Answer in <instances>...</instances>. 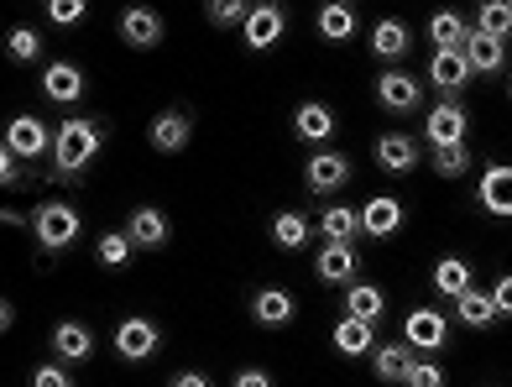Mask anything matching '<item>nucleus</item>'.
<instances>
[{
	"label": "nucleus",
	"mask_w": 512,
	"mask_h": 387,
	"mask_svg": "<svg viewBox=\"0 0 512 387\" xmlns=\"http://www.w3.org/2000/svg\"><path fill=\"white\" fill-rule=\"evenodd\" d=\"M105 142V131L95 121H63V131L53 136V157H58V173H84L95 163V152Z\"/></svg>",
	"instance_id": "obj_1"
},
{
	"label": "nucleus",
	"mask_w": 512,
	"mask_h": 387,
	"mask_svg": "<svg viewBox=\"0 0 512 387\" xmlns=\"http://www.w3.org/2000/svg\"><path fill=\"white\" fill-rule=\"evenodd\" d=\"M32 231H37V246L42 252H68V246L79 241V210L74 204H42V210L32 215Z\"/></svg>",
	"instance_id": "obj_2"
},
{
	"label": "nucleus",
	"mask_w": 512,
	"mask_h": 387,
	"mask_svg": "<svg viewBox=\"0 0 512 387\" xmlns=\"http://www.w3.org/2000/svg\"><path fill=\"white\" fill-rule=\"evenodd\" d=\"M465 131H471V116H465V105L460 100H439L429 110V121H424V136H429V147H465Z\"/></svg>",
	"instance_id": "obj_3"
},
{
	"label": "nucleus",
	"mask_w": 512,
	"mask_h": 387,
	"mask_svg": "<svg viewBox=\"0 0 512 387\" xmlns=\"http://www.w3.org/2000/svg\"><path fill=\"white\" fill-rule=\"evenodd\" d=\"M157 346H162V330L152 320H142V314H131V320L115 325V351L126 361H147V356H157Z\"/></svg>",
	"instance_id": "obj_4"
},
{
	"label": "nucleus",
	"mask_w": 512,
	"mask_h": 387,
	"mask_svg": "<svg viewBox=\"0 0 512 387\" xmlns=\"http://www.w3.org/2000/svg\"><path fill=\"white\" fill-rule=\"evenodd\" d=\"M377 100H382V110H392V116H408V110L424 105V84H418L413 74H403V68H392V74L377 79Z\"/></svg>",
	"instance_id": "obj_5"
},
{
	"label": "nucleus",
	"mask_w": 512,
	"mask_h": 387,
	"mask_svg": "<svg viewBox=\"0 0 512 387\" xmlns=\"http://www.w3.org/2000/svg\"><path fill=\"white\" fill-rule=\"evenodd\" d=\"M293 314H298V299H293L288 288H256L251 293V320L256 325L283 330V325H293Z\"/></svg>",
	"instance_id": "obj_6"
},
{
	"label": "nucleus",
	"mask_w": 512,
	"mask_h": 387,
	"mask_svg": "<svg viewBox=\"0 0 512 387\" xmlns=\"http://www.w3.org/2000/svg\"><path fill=\"white\" fill-rule=\"evenodd\" d=\"M126 236H131L136 252H162V246H168V236H173V225H168V215H162V210L142 204V210L126 220Z\"/></svg>",
	"instance_id": "obj_7"
},
{
	"label": "nucleus",
	"mask_w": 512,
	"mask_h": 387,
	"mask_svg": "<svg viewBox=\"0 0 512 387\" xmlns=\"http://www.w3.org/2000/svg\"><path fill=\"white\" fill-rule=\"evenodd\" d=\"M48 147H53V136H48V126H42L37 116H16L6 126V152L21 157V163H32V157H42Z\"/></svg>",
	"instance_id": "obj_8"
},
{
	"label": "nucleus",
	"mask_w": 512,
	"mask_h": 387,
	"mask_svg": "<svg viewBox=\"0 0 512 387\" xmlns=\"http://www.w3.org/2000/svg\"><path fill=\"white\" fill-rule=\"evenodd\" d=\"M476 204H481L486 215H497V220H512V168L507 163H492V168L481 173Z\"/></svg>",
	"instance_id": "obj_9"
},
{
	"label": "nucleus",
	"mask_w": 512,
	"mask_h": 387,
	"mask_svg": "<svg viewBox=\"0 0 512 387\" xmlns=\"http://www.w3.org/2000/svg\"><path fill=\"white\" fill-rule=\"evenodd\" d=\"M283 27H288V11L283 6H256L251 11V21H246V48L251 53H267V48H277L283 42Z\"/></svg>",
	"instance_id": "obj_10"
},
{
	"label": "nucleus",
	"mask_w": 512,
	"mask_h": 387,
	"mask_svg": "<svg viewBox=\"0 0 512 387\" xmlns=\"http://www.w3.org/2000/svg\"><path fill=\"white\" fill-rule=\"evenodd\" d=\"M304 184H309L314 194H335V189H345V184H351V157H345V152H319L314 163L304 168Z\"/></svg>",
	"instance_id": "obj_11"
},
{
	"label": "nucleus",
	"mask_w": 512,
	"mask_h": 387,
	"mask_svg": "<svg viewBox=\"0 0 512 387\" xmlns=\"http://www.w3.org/2000/svg\"><path fill=\"white\" fill-rule=\"evenodd\" d=\"M403 204L392 199V194H377V199H366V210H361V236H377V241H387V236H398L403 231Z\"/></svg>",
	"instance_id": "obj_12"
},
{
	"label": "nucleus",
	"mask_w": 512,
	"mask_h": 387,
	"mask_svg": "<svg viewBox=\"0 0 512 387\" xmlns=\"http://www.w3.org/2000/svg\"><path fill=\"white\" fill-rule=\"evenodd\" d=\"M429 84H434L445 100H455L460 89L471 84V63H465V53H434V58H429Z\"/></svg>",
	"instance_id": "obj_13"
},
{
	"label": "nucleus",
	"mask_w": 512,
	"mask_h": 387,
	"mask_svg": "<svg viewBox=\"0 0 512 387\" xmlns=\"http://www.w3.org/2000/svg\"><path fill=\"white\" fill-rule=\"evenodd\" d=\"M403 330H408L413 351H439V346H445V335H450V320L439 309H413Z\"/></svg>",
	"instance_id": "obj_14"
},
{
	"label": "nucleus",
	"mask_w": 512,
	"mask_h": 387,
	"mask_svg": "<svg viewBox=\"0 0 512 387\" xmlns=\"http://www.w3.org/2000/svg\"><path fill=\"white\" fill-rule=\"evenodd\" d=\"M293 136L298 142H330L335 136V110L319 105V100H304L293 110Z\"/></svg>",
	"instance_id": "obj_15"
},
{
	"label": "nucleus",
	"mask_w": 512,
	"mask_h": 387,
	"mask_svg": "<svg viewBox=\"0 0 512 387\" xmlns=\"http://www.w3.org/2000/svg\"><path fill=\"white\" fill-rule=\"evenodd\" d=\"M194 136V116L189 110H162V116L152 121V147L157 152H183Z\"/></svg>",
	"instance_id": "obj_16"
},
{
	"label": "nucleus",
	"mask_w": 512,
	"mask_h": 387,
	"mask_svg": "<svg viewBox=\"0 0 512 387\" xmlns=\"http://www.w3.org/2000/svg\"><path fill=\"white\" fill-rule=\"evenodd\" d=\"M471 32H476V27H465V16H460V11H434V21H429L434 53H465Z\"/></svg>",
	"instance_id": "obj_17"
},
{
	"label": "nucleus",
	"mask_w": 512,
	"mask_h": 387,
	"mask_svg": "<svg viewBox=\"0 0 512 387\" xmlns=\"http://www.w3.org/2000/svg\"><path fill=\"white\" fill-rule=\"evenodd\" d=\"M377 163L387 173H413L418 168V142H413V136H403V131L377 136Z\"/></svg>",
	"instance_id": "obj_18"
},
{
	"label": "nucleus",
	"mask_w": 512,
	"mask_h": 387,
	"mask_svg": "<svg viewBox=\"0 0 512 387\" xmlns=\"http://www.w3.org/2000/svg\"><path fill=\"white\" fill-rule=\"evenodd\" d=\"M42 95L58 100V105H74V100H84V74L74 63H48V74H42Z\"/></svg>",
	"instance_id": "obj_19"
},
{
	"label": "nucleus",
	"mask_w": 512,
	"mask_h": 387,
	"mask_svg": "<svg viewBox=\"0 0 512 387\" xmlns=\"http://www.w3.org/2000/svg\"><path fill=\"white\" fill-rule=\"evenodd\" d=\"M465 63H471V74H502L507 68V42L486 37V32H471V42H465Z\"/></svg>",
	"instance_id": "obj_20"
},
{
	"label": "nucleus",
	"mask_w": 512,
	"mask_h": 387,
	"mask_svg": "<svg viewBox=\"0 0 512 387\" xmlns=\"http://www.w3.org/2000/svg\"><path fill=\"white\" fill-rule=\"evenodd\" d=\"M455 314H460V325H471V330H492L502 314H497V299H492V288H471V293H460L455 299Z\"/></svg>",
	"instance_id": "obj_21"
},
{
	"label": "nucleus",
	"mask_w": 512,
	"mask_h": 387,
	"mask_svg": "<svg viewBox=\"0 0 512 387\" xmlns=\"http://www.w3.org/2000/svg\"><path fill=\"white\" fill-rule=\"evenodd\" d=\"M121 37L131 42V48H157V42H162V16L147 11V6H131L121 16Z\"/></svg>",
	"instance_id": "obj_22"
},
{
	"label": "nucleus",
	"mask_w": 512,
	"mask_h": 387,
	"mask_svg": "<svg viewBox=\"0 0 512 387\" xmlns=\"http://www.w3.org/2000/svg\"><path fill=\"white\" fill-rule=\"evenodd\" d=\"M356 267H361L356 246H324L319 262H314V272L324 283H356Z\"/></svg>",
	"instance_id": "obj_23"
},
{
	"label": "nucleus",
	"mask_w": 512,
	"mask_h": 387,
	"mask_svg": "<svg viewBox=\"0 0 512 387\" xmlns=\"http://www.w3.org/2000/svg\"><path fill=\"white\" fill-rule=\"evenodd\" d=\"M345 314H351V320L377 325L382 314H387V293L371 288V283H351V288H345Z\"/></svg>",
	"instance_id": "obj_24"
},
{
	"label": "nucleus",
	"mask_w": 512,
	"mask_h": 387,
	"mask_svg": "<svg viewBox=\"0 0 512 387\" xmlns=\"http://www.w3.org/2000/svg\"><path fill=\"white\" fill-rule=\"evenodd\" d=\"M53 351L63 361H89V356H95V335H89V325H79V320H63L53 330Z\"/></svg>",
	"instance_id": "obj_25"
},
{
	"label": "nucleus",
	"mask_w": 512,
	"mask_h": 387,
	"mask_svg": "<svg viewBox=\"0 0 512 387\" xmlns=\"http://www.w3.org/2000/svg\"><path fill=\"white\" fill-rule=\"evenodd\" d=\"M319 236L330 241V246H356V236H361V215H356V210H345V204H335V210H324V215H319Z\"/></svg>",
	"instance_id": "obj_26"
},
{
	"label": "nucleus",
	"mask_w": 512,
	"mask_h": 387,
	"mask_svg": "<svg viewBox=\"0 0 512 387\" xmlns=\"http://www.w3.org/2000/svg\"><path fill=\"white\" fill-rule=\"evenodd\" d=\"M408 48H413V32L403 27V21H392V16H387V21H377V32H371V53L392 63V58H403Z\"/></svg>",
	"instance_id": "obj_27"
},
{
	"label": "nucleus",
	"mask_w": 512,
	"mask_h": 387,
	"mask_svg": "<svg viewBox=\"0 0 512 387\" xmlns=\"http://www.w3.org/2000/svg\"><path fill=\"white\" fill-rule=\"evenodd\" d=\"M335 351H345V356H366V351H377V330H371L366 320H345L335 325Z\"/></svg>",
	"instance_id": "obj_28"
},
{
	"label": "nucleus",
	"mask_w": 512,
	"mask_h": 387,
	"mask_svg": "<svg viewBox=\"0 0 512 387\" xmlns=\"http://www.w3.org/2000/svg\"><path fill=\"white\" fill-rule=\"evenodd\" d=\"M413 367V346H377L371 351V372H377V382H403Z\"/></svg>",
	"instance_id": "obj_29"
},
{
	"label": "nucleus",
	"mask_w": 512,
	"mask_h": 387,
	"mask_svg": "<svg viewBox=\"0 0 512 387\" xmlns=\"http://www.w3.org/2000/svg\"><path fill=\"white\" fill-rule=\"evenodd\" d=\"M319 37L324 42H351L356 37V11L340 6V0H335V6H324L319 11Z\"/></svg>",
	"instance_id": "obj_30"
},
{
	"label": "nucleus",
	"mask_w": 512,
	"mask_h": 387,
	"mask_svg": "<svg viewBox=\"0 0 512 387\" xmlns=\"http://www.w3.org/2000/svg\"><path fill=\"white\" fill-rule=\"evenodd\" d=\"M272 246H283V252H298V246H309V220L298 210H283L272 220Z\"/></svg>",
	"instance_id": "obj_31"
},
{
	"label": "nucleus",
	"mask_w": 512,
	"mask_h": 387,
	"mask_svg": "<svg viewBox=\"0 0 512 387\" xmlns=\"http://www.w3.org/2000/svg\"><path fill=\"white\" fill-rule=\"evenodd\" d=\"M434 288L445 293V299H460V293H471L476 283H471V267H465L460 257H445L434 267Z\"/></svg>",
	"instance_id": "obj_32"
},
{
	"label": "nucleus",
	"mask_w": 512,
	"mask_h": 387,
	"mask_svg": "<svg viewBox=\"0 0 512 387\" xmlns=\"http://www.w3.org/2000/svg\"><path fill=\"white\" fill-rule=\"evenodd\" d=\"M476 32H486V37L507 42V37H512V6H502V0H492V6H481V21H476Z\"/></svg>",
	"instance_id": "obj_33"
},
{
	"label": "nucleus",
	"mask_w": 512,
	"mask_h": 387,
	"mask_svg": "<svg viewBox=\"0 0 512 387\" xmlns=\"http://www.w3.org/2000/svg\"><path fill=\"white\" fill-rule=\"evenodd\" d=\"M256 6H246V0H215V6H204V16L215 21V27H246Z\"/></svg>",
	"instance_id": "obj_34"
},
{
	"label": "nucleus",
	"mask_w": 512,
	"mask_h": 387,
	"mask_svg": "<svg viewBox=\"0 0 512 387\" xmlns=\"http://www.w3.org/2000/svg\"><path fill=\"white\" fill-rule=\"evenodd\" d=\"M95 252H100V262H105V267H126L136 246H131V236H126V231H105Z\"/></svg>",
	"instance_id": "obj_35"
},
{
	"label": "nucleus",
	"mask_w": 512,
	"mask_h": 387,
	"mask_svg": "<svg viewBox=\"0 0 512 387\" xmlns=\"http://www.w3.org/2000/svg\"><path fill=\"white\" fill-rule=\"evenodd\" d=\"M465 168H471V147H439L434 152V173L439 178H460Z\"/></svg>",
	"instance_id": "obj_36"
},
{
	"label": "nucleus",
	"mask_w": 512,
	"mask_h": 387,
	"mask_svg": "<svg viewBox=\"0 0 512 387\" xmlns=\"http://www.w3.org/2000/svg\"><path fill=\"white\" fill-rule=\"evenodd\" d=\"M37 48H42V37H37L32 27H16V32L6 37V53H11L16 63H32V58H37Z\"/></svg>",
	"instance_id": "obj_37"
},
{
	"label": "nucleus",
	"mask_w": 512,
	"mask_h": 387,
	"mask_svg": "<svg viewBox=\"0 0 512 387\" xmlns=\"http://www.w3.org/2000/svg\"><path fill=\"white\" fill-rule=\"evenodd\" d=\"M403 387H445V372H439V361H413Z\"/></svg>",
	"instance_id": "obj_38"
},
{
	"label": "nucleus",
	"mask_w": 512,
	"mask_h": 387,
	"mask_svg": "<svg viewBox=\"0 0 512 387\" xmlns=\"http://www.w3.org/2000/svg\"><path fill=\"white\" fill-rule=\"evenodd\" d=\"M48 16L58 21V27H74V21H84V0H53Z\"/></svg>",
	"instance_id": "obj_39"
},
{
	"label": "nucleus",
	"mask_w": 512,
	"mask_h": 387,
	"mask_svg": "<svg viewBox=\"0 0 512 387\" xmlns=\"http://www.w3.org/2000/svg\"><path fill=\"white\" fill-rule=\"evenodd\" d=\"M32 387H74V377L48 361V367H37V372H32Z\"/></svg>",
	"instance_id": "obj_40"
},
{
	"label": "nucleus",
	"mask_w": 512,
	"mask_h": 387,
	"mask_svg": "<svg viewBox=\"0 0 512 387\" xmlns=\"http://www.w3.org/2000/svg\"><path fill=\"white\" fill-rule=\"evenodd\" d=\"M492 299H497V314H502V320H512V272H502V278H497Z\"/></svg>",
	"instance_id": "obj_41"
},
{
	"label": "nucleus",
	"mask_w": 512,
	"mask_h": 387,
	"mask_svg": "<svg viewBox=\"0 0 512 387\" xmlns=\"http://www.w3.org/2000/svg\"><path fill=\"white\" fill-rule=\"evenodd\" d=\"M230 387H272V372H262V367H246V372H236V382Z\"/></svg>",
	"instance_id": "obj_42"
},
{
	"label": "nucleus",
	"mask_w": 512,
	"mask_h": 387,
	"mask_svg": "<svg viewBox=\"0 0 512 387\" xmlns=\"http://www.w3.org/2000/svg\"><path fill=\"white\" fill-rule=\"evenodd\" d=\"M16 163H21V157L0 152V178H6V189H16V184H21V168H16Z\"/></svg>",
	"instance_id": "obj_43"
},
{
	"label": "nucleus",
	"mask_w": 512,
	"mask_h": 387,
	"mask_svg": "<svg viewBox=\"0 0 512 387\" xmlns=\"http://www.w3.org/2000/svg\"><path fill=\"white\" fill-rule=\"evenodd\" d=\"M168 387H215V382H209L204 372H178V377H173Z\"/></svg>",
	"instance_id": "obj_44"
}]
</instances>
